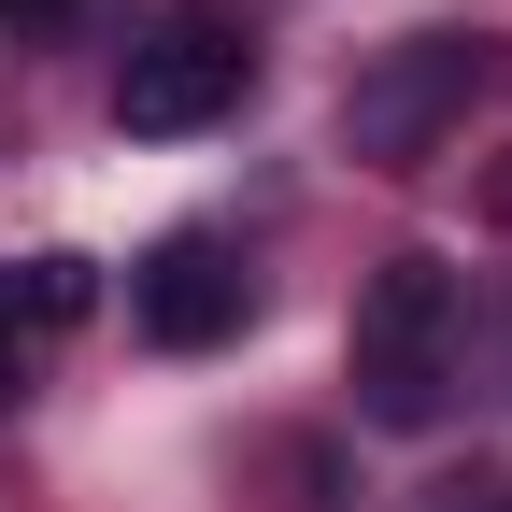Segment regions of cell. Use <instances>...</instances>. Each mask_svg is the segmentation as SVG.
<instances>
[{"label": "cell", "mask_w": 512, "mask_h": 512, "mask_svg": "<svg viewBox=\"0 0 512 512\" xmlns=\"http://www.w3.org/2000/svg\"><path fill=\"white\" fill-rule=\"evenodd\" d=\"M456 342H470L456 256H384V271L356 285V328H342L356 413H370V427H441V399H456Z\"/></svg>", "instance_id": "cell-1"}, {"label": "cell", "mask_w": 512, "mask_h": 512, "mask_svg": "<svg viewBox=\"0 0 512 512\" xmlns=\"http://www.w3.org/2000/svg\"><path fill=\"white\" fill-rule=\"evenodd\" d=\"M470 86H484V43H470V29H413V43H384L370 72L342 86V143H356L370 171H427L441 128L470 114Z\"/></svg>", "instance_id": "cell-2"}, {"label": "cell", "mask_w": 512, "mask_h": 512, "mask_svg": "<svg viewBox=\"0 0 512 512\" xmlns=\"http://www.w3.org/2000/svg\"><path fill=\"white\" fill-rule=\"evenodd\" d=\"M242 86H256V43L228 15H157L143 43L114 57V128H128V143H185V128L242 114Z\"/></svg>", "instance_id": "cell-3"}, {"label": "cell", "mask_w": 512, "mask_h": 512, "mask_svg": "<svg viewBox=\"0 0 512 512\" xmlns=\"http://www.w3.org/2000/svg\"><path fill=\"white\" fill-rule=\"evenodd\" d=\"M128 313H143V342H157V356H214L242 313H256V271H242L214 228H171L143 271H128Z\"/></svg>", "instance_id": "cell-4"}, {"label": "cell", "mask_w": 512, "mask_h": 512, "mask_svg": "<svg viewBox=\"0 0 512 512\" xmlns=\"http://www.w3.org/2000/svg\"><path fill=\"white\" fill-rule=\"evenodd\" d=\"M86 313V256H29V271H0V328H72Z\"/></svg>", "instance_id": "cell-5"}, {"label": "cell", "mask_w": 512, "mask_h": 512, "mask_svg": "<svg viewBox=\"0 0 512 512\" xmlns=\"http://www.w3.org/2000/svg\"><path fill=\"white\" fill-rule=\"evenodd\" d=\"M427 512H512V470H456V484H427Z\"/></svg>", "instance_id": "cell-6"}, {"label": "cell", "mask_w": 512, "mask_h": 512, "mask_svg": "<svg viewBox=\"0 0 512 512\" xmlns=\"http://www.w3.org/2000/svg\"><path fill=\"white\" fill-rule=\"evenodd\" d=\"M0 15H29V29H43V15H72V0H0Z\"/></svg>", "instance_id": "cell-7"}]
</instances>
